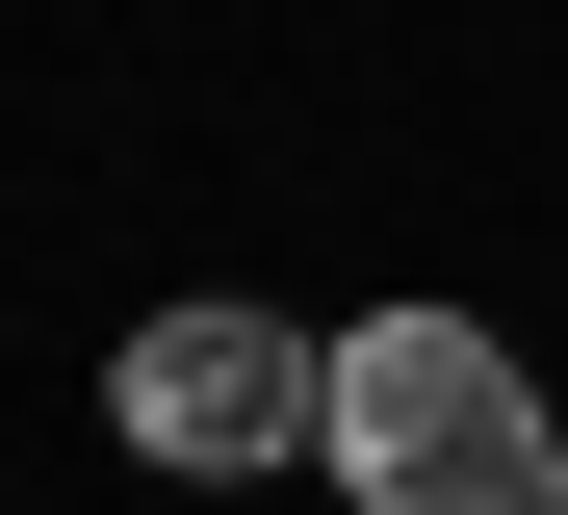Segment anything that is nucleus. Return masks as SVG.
Listing matches in <instances>:
<instances>
[{
	"mask_svg": "<svg viewBox=\"0 0 568 515\" xmlns=\"http://www.w3.org/2000/svg\"><path fill=\"white\" fill-rule=\"evenodd\" d=\"M311 464H336L362 515H568L542 387H517V336H465V309H362V336H336V412H311Z\"/></svg>",
	"mask_w": 568,
	"mask_h": 515,
	"instance_id": "1",
	"label": "nucleus"
},
{
	"mask_svg": "<svg viewBox=\"0 0 568 515\" xmlns=\"http://www.w3.org/2000/svg\"><path fill=\"white\" fill-rule=\"evenodd\" d=\"M104 412H130V464H181V490H233V464H311L336 336H284V309H155V336L104 361Z\"/></svg>",
	"mask_w": 568,
	"mask_h": 515,
	"instance_id": "2",
	"label": "nucleus"
}]
</instances>
